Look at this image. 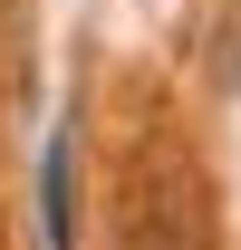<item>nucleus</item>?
I'll return each mask as SVG.
<instances>
[{"instance_id":"obj_1","label":"nucleus","mask_w":241,"mask_h":250,"mask_svg":"<svg viewBox=\"0 0 241 250\" xmlns=\"http://www.w3.org/2000/svg\"><path fill=\"white\" fill-rule=\"evenodd\" d=\"M39 231L48 250H77V135H48V154H39Z\"/></svg>"}]
</instances>
